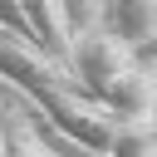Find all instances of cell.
Instances as JSON below:
<instances>
[{
    "label": "cell",
    "mask_w": 157,
    "mask_h": 157,
    "mask_svg": "<svg viewBox=\"0 0 157 157\" xmlns=\"http://www.w3.org/2000/svg\"><path fill=\"white\" fill-rule=\"evenodd\" d=\"M103 157H157V118L152 113H142V118H113Z\"/></svg>",
    "instance_id": "5b68a950"
},
{
    "label": "cell",
    "mask_w": 157,
    "mask_h": 157,
    "mask_svg": "<svg viewBox=\"0 0 157 157\" xmlns=\"http://www.w3.org/2000/svg\"><path fill=\"white\" fill-rule=\"evenodd\" d=\"M93 25L108 29L118 44L137 49L157 25V0H93Z\"/></svg>",
    "instance_id": "3957f363"
},
{
    "label": "cell",
    "mask_w": 157,
    "mask_h": 157,
    "mask_svg": "<svg viewBox=\"0 0 157 157\" xmlns=\"http://www.w3.org/2000/svg\"><path fill=\"white\" fill-rule=\"evenodd\" d=\"M59 5H64V15H69V29L93 25V0H59Z\"/></svg>",
    "instance_id": "52a82bcc"
},
{
    "label": "cell",
    "mask_w": 157,
    "mask_h": 157,
    "mask_svg": "<svg viewBox=\"0 0 157 157\" xmlns=\"http://www.w3.org/2000/svg\"><path fill=\"white\" fill-rule=\"evenodd\" d=\"M0 78H5L10 88H20L34 108H44V118H49L64 137H74L83 152H98V157H103L108 132H113V113L98 108V103L69 78L64 64H54V59L39 54L34 44L5 34V39H0Z\"/></svg>",
    "instance_id": "6da1fadb"
},
{
    "label": "cell",
    "mask_w": 157,
    "mask_h": 157,
    "mask_svg": "<svg viewBox=\"0 0 157 157\" xmlns=\"http://www.w3.org/2000/svg\"><path fill=\"white\" fill-rule=\"evenodd\" d=\"M132 59H142V64H157V25H152V34L132 49Z\"/></svg>",
    "instance_id": "ba28073f"
},
{
    "label": "cell",
    "mask_w": 157,
    "mask_h": 157,
    "mask_svg": "<svg viewBox=\"0 0 157 157\" xmlns=\"http://www.w3.org/2000/svg\"><path fill=\"white\" fill-rule=\"evenodd\" d=\"M93 103L108 108L113 118H142V113H157V78H152V64L128 59L113 78H103V88L93 93Z\"/></svg>",
    "instance_id": "7a4b0ae2"
},
{
    "label": "cell",
    "mask_w": 157,
    "mask_h": 157,
    "mask_svg": "<svg viewBox=\"0 0 157 157\" xmlns=\"http://www.w3.org/2000/svg\"><path fill=\"white\" fill-rule=\"evenodd\" d=\"M0 157H59V152H49L25 118H10L0 128Z\"/></svg>",
    "instance_id": "8992f818"
},
{
    "label": "cell",
    "mask_w": 157,
    "mask_h": 157,
    "mask_svg": "<svg viewBox=\"0 0 157 157\" xmlns=\"http://www.w3.org/2000/svg\"><path fill=\"white\" fill-rule=\"evenodd\" d=\"M20 15H25V25H29L34 49L49 54L54 64H64V54H69V34H74L64 5H59V0H20Z\"/></svg>",
    "instance_id": "277c9868"
}]
</instances>
